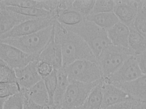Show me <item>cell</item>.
<instances>
[{"label":"cell","mask_w":146,"mask_h":109,"mask_svg":"<svg viewBox=\"0 0 146 109\" xmlns=\"http://www.w3.org/2000/svg\"><path fill=\"white\" fill-rule=\"evenodd\" d=\"M54 39L61 45L62 67L80 60L96 62V57L85 41L57 20L55 23Z\"/></svg>","instance_id":"cell-1"},{"label":"cell","mask_w":146,"mask_h":109,"mask_svg":"<svg viewBox=\"0 0 146 109\" xmlns=\"http://www.w3.org/2000/svg\"><path fill=\"white\" fill-rule=\"evenodd\" d=\"M62 24L67 29L77 34L85 41L96 59L104 48L112 44L107 30L86 19L74 26Z\"/></svg>","instance_id":"cell-2"},{"label":"cell","mask_w":146,"mask_h":109,"mask_svg":"<svg viewBox=\"0 0 146 109\" xmlns=\"http://www.w3.org/2000/svg\"><path fill=\"white\" fill-rule=\"evenodd\" d=\"M54 24L28 35L0 40V42L12 45L26 53L39 56L53 35Z\"/></svg>","instance_id":"cell-3"},{"label":"cell","mask_w":146,"mask_h":109,"mask_svg":"<svg viewBox=\"0 0 146 109\" xmlns=\"http://www.w3.org/2000/svg\"><path fill=\"white\" fill-rule=\"evenodd\" d=\"M134 55L129 47L125 48L109 45L102 50L97 58L96 62L104 78L115 73L130 56Z\"/></svg>","instance_id":"cell-4"},{"label":"cell","mask_w":146,"mask_h":109,"mask_svg":"<svg viewBox=\"0 0 146 109\" xmlns=\"http://www.w3.org/2000/svg\"><path fill=\"white\" fill-rule=\"evenodd\" d=\"M62 68L67 75L69 82L92 83L104 78L101 71L96 62L78 60Z\"/></svg>","instance_id":"cell-5"},{"label":"cell","mask_w":146,"mask_h":109,"mask_svg":"<svg viewBox=\"0 0 146 109\" xmlns=\"http://www.w3.org/2000/svg\"><path fill=\"white\" fill-rule=\"evenodd\" d=\"M102 79L89 83L69 82L60 109H71L83 105L93 88Z\"/></svg>","instance_id":"cell-6"},{"label":"cell","mask_w":146,"mask_h":109,"mask_svg":"<svg viewBox=\"0 0 146 109\" xmlns=\"http://www.w3.org/2000/svg\"><path fill=\"white\" fill-rule=\"evenodd\" d=\"M56 20L52 14L31 19L0 35V40L20 37L34 33L54 24Z\"/></svg>","instance_id":"cell-7"},{"label":"cell","mask_w":146,"mask_h":109,"mask_svg":"<svg viewBox=\"0 0 146 109\" xmlns=\"http://www.w3.org/2000/svg\"><path fill=\"white\" fill-rule=\"evenodd\" d=\"M142 75L135 56L132 55L113 74L104 78V81L118 87L133 80Z\"/></svg>","instance_id":"cell-8"},{"label":"cell","mask_w":146,"mask_h":109,"mask_svg":"<svg viewBox=\"0 0 146 109\" xmlns=\"http://www.w3.org/2000/svg\"><path fill=\"white\" fill-rule=\"evenodd\" d=\"M0 57L14 69L22 68L37 60L38 56L26 53L12 45L0 42Z\"/></svg>","instance_id":"cell-9"},{"label":"cell","mask_w":146,"mask_h":109,"mask_svg":"<svg viewBox=\"0 0 146 109\" xmlns=\"http://www.w3.org/2000/svg\"><path fill=\"white\" fill-rule=\"evenodd\" d=\"M113 12L119 21L129 27L133 26L137 16L139 0H114Z\"/></svg>","instance_id":"cell-10"},{"label":"cell","mask_w":146,"mask_h":109,"mask_svg":"<svg viewBox=\"0 0 146 109\" xmlns=\"http://www.w3.org/2000/svg\"><path fill=\"white\" fill-rule=\"evenodd\" d=\"M103 101L101 108H103L128 100H133L121 88L103 81Z\"/></svg>","instance_id":"cell-11"},{"label":"cell","mask_w":146,"mask_h":109,"mask_svg":"<svg viewBox=\"0 0 146 109\" xmlns=\"http://www.w3.org/2000/svg\"><path fill=\"white\" fill-rule=\"evenodd\" d=\"M37 60L22 68L15 69L21 89H28L42 79L37 70Z\"/></svg>","instance_id":"cell-12"},{"label":"cell","mask_w":146,"mask_h":109,"mask_svg":"<svg viewBox=\"0 0 146 109\" xmlns=\"http://www.w3.org/2000/svg\"><path fill=\"white\" fill-rule=\"evenodd\" d=\"M0 35L7 32L25 21L35 18L13 11L1 5H0Z\"/></svg>","instance_id":"cell-13"},{"label":"cell","mask_w":146,"mask_h":109,"mask_svg":"<svg viewBox=\"0 0 146 109\" xmlns=\"http://www.w3.org/2000/svg\"><path fill=\"white\" fill-rule=\"evenodd\" d=\"M117 87L128 94L135 100L146 101V75H142Z\"/></svg>","instance_id":"cell-14"},{"label":"cell","mask_w":146,"mask_h":109,"mask_svg":"<svg viewBox=\"0 0 146 109\" xmlns=\"http://www.w3.org/2000/svg\"><path fill=\"white\" fill-rule=\"evenodd\" d=\"M109 38L112 44L124 47H128L129 28L119 21L107 30Z\"/></svg>","instance_id":"cell-15"},{"label":"cell","mask_w":146,"mask_h":109,"mask_svg":"<svg viewBox=\"0 0 146 109\" xmlns=\"http://www.w3.org/2000/svg\"><path fill=\"white\" fill-rule=\"evenodd\" d=\"M29 98L35 103L44 107L49 103V98L44 81L42 79L28 89H23Z\"/></svg>","instance_id":"cell-16"},{"label":"cell","mask_w":146,"mask_h":109,"mask_svg":"<svg viewBox=\"0 0 146 109\" xmlns=\"http://www.w3.org/2000/svg\"><path fill=\"white\" fill-rule=\"evenodd\" d=\"M69 83L67 75L63 68L57 70V83L53 97L54 104L56 109H60Z\"/></svg>","instance_id":"cell-17"},{"label":"cell","mask_w":146,"mask_h":109,"mask_svg":"<svg viewBox=\"0 0 146 109\" xmlns=\"http://www.w3.org/2000/svg\"><path fill=\"white\" fill-rule=\"evenodd\" d=\"M86 19L106 30L112 28L119 21L113 12L90 14Z\"/></svg>","instance_id":"cell-18"},{"label":"cell","mask_w":146,"mask_h":109,"mask_svg":"<svg viewBox=\"0 0 146 109\" xmlns=\"http://www.w3.org/2000/svg\"><path fill=\"white\" fill-rule=\"evenodd\" d=\"M129 28L130 33L128 46L133 52L134 56H136L146 50V39L132 26Z\"/></svg>","instance_id":"cell-19"},{"label":"cell","mask_w":146,"mask_h":109,"mask_svg":"<svg viewBox=\"0 0 146 109\" xmlns=\"http://www.w3.org/2000/svg\"><path fill=\"white\" fill-rule=\"evenodd\" d=\"M104 79L92 89L84 104L86 109H100L103 101Z\"/></svg>","instance_id":"cell-20"},{"label":"cell","mask_w":146,"mask_h":109,"mask_svg":"<svg viewBox=\"0 0 146 109\" xmlns=\"http://www.w3.org/2000/svg\"><path fill=\"white\" fill-rule=\"evenodd\" d=\"M86 19L72 7L62 12L56 18L60 23L68 26L76 25Z\"/></svg>","instance_id":"cell-21"},{"label":"cell","mask_w":146,"mask_h":109,"mask_svg":"<svg viewBox=\"0 0 146 109\" xmlns=\"http://www.w3.org/2000/svg\"><path fill=\"white\" fill-rule=\"evenodd\" d=\"M0 109H23L25 96L21 90L19 93L7 98H0Z\"/></svg>","instance_id":"cell-22"},{"label":"cell","mask_w":146,"mask_h":109,"mask_svg":"<svg viewBox=\"0 0 146 109\" xmlns=\"http://www.w3.org/2000/svg\"><path fill=\"white\" fill-rule=\"evenodd\" d=\"M146 39V0H139L138 13L132 26Z\"/></svg>","instance_id":"cell-23"},{"label":"cell","mask_w":146,"mask_h":109,"mask_svg":"<svg viewBox=\"0 0 146 109\" xmlns=\"http://www.w3.org/2000/svg\"><path fill=\"white\" fill-rule=\"evenodd\" d=\"M0 5L5 7H16L41 9L45 10L46 0H0Z\"/></svg>","instance_id":"cell-24"},{"label":"cell","mask_w":146,"mask_h":109,"mask_svg":"<svg viewBox=\"0 0 146 109\" xmlns=\"http://www.w3.org/2000/svg\"><path fill=\"white\" fill-rule=\"evenodd\" d=\"M5 7L13 11L33 18L43 17L52 14L50 11L41 9L12 6Z\"/></svg>","instance_id":"cell-25"},{"label":"cell","mask_w":146,"mask_h":109,"mask_svg":"<svg viewBox=\"0 0 146 109\" xmlns=\"http://www.w3.org/2000/svg\"><path fill=\"white\" fill-rule=\"evenodd\" d=\"M0 62V83H18L15 70L2 60Z\"/></svg>","instance_id":"cell-26"},{"label":"cell","mask_w":146,"mask_h":109,"mask_svg":"<svg viewBox=\"0 0 146 109\" xmlns=\"http://www.w3.org/2000/svg\"><path fill=\"white\" fill-rule=\"evenodd\" d=\"M49 98V103L47 106L49 108H55L53 102V97L57 83V70H54L48 76L42 79Z\"/></svg>","instance_id":"cell-27"},{"label":"cell","mask_w":146,"mask_h":109,"mask_svg":"<svg viewBox=\"0 0 146 109\" xmlns=\"http://www.w3.org/2000/svg\"><path fill=\"white\" fill-rule=\"evenodd\" d=\"M96 0H74L73 9L80 13L85 19L91 13Z\"/></svg>","instance_id":"cell-28"},{"label":"cell","mask_w":146,"mask_h":109,"mask_svg":"<svg viewBox=\"0 0 146 109\" xmlns=\"http://www.w3.org/2000/svg\"><path fill=\"white\" fill-rule=\"evenodd\" d=\"M115 5L114 0H96L93 9L90 15L113 12Z\"/></svg>","instance_id":"cell-29"},{"label":"cell","mask_w":146,"mask_h":109,"mask_svg":"<svg viewBox=\"0 0 146 109\" xmlns=\"http://www.w3.org/2000/svg\"><path fill=\"white\" fill-rule=\"evenodd\" d=\"M21 91V88L18 83H0V98H7Z\"/></svg>","instance_id":"cell-30"},{"label":"cell","mask_w":146,"mask_h":109,"mask_svg":"<svg viewBox=\"0 0 146 109\" xmlns=\"http://www.w3.org/2000/svg\"><path fill=\"white\" fill-rule=\"evenodd\" d=\"M37 72L42 79L50 75L54 70L52 65L46 62L37 60Z\"/></svg>","instance_id":"cell-31"},{"label":"cell","mask_w":146,"mask_h":109,"mask_svg":"<svg viewBox=\"0 0 146 109\" xmlns=\"http://www.w3.org/2000/svg\"><path fill=\"white\" fill-rule=\"evenodd\" d=\"M134 100H128L100 109H132Z\"/></svg>","instance_id":"cell-32"},{"label":"cell","mask_w":146,"mask_h":109,"mask_svg":"<svg viewBox=\"0 0 146 109\" xmlns=\"http://www.w3.org/2000/svg\"><path fill=\"white\" fill-rule=\"evenodd\" d=\"M135 56L142 74L146 75V50Z\"/></svg>","instance_id":"cell-33"},{"label":"cell","mask_w":146,"mask_h":109,"mask_svg":"<svg viewBox=\"0 0 146 109\" xmlns=\"http://www.w3.org/2000/svg\"><path fill=\"white\" fill-rule=\"evenodd\" d=\"M23 92L25 96V102L23 109H46L44 106L39 105L33 101L28 97L24 90Z\"/></svg>","instance_id":"cell-34"},{"label":"cell","mask_w":146,"mask_h":109,"mask_svg":"<svg viewBox=\"0 0 146 109\" xmlns=\"http://www.w3.org/2000/svg\"><path fill=\"white\" fill-rule=\"evenodd\" d=\"M132 109H146V101L135 100Z\"/></svg>","instance_id":"cell-35"},{"label":"cell","mask_w":146,"mask_h":109,"mask_svg":"<svg viewBox=\"0 0 146 109\" xmlns=\"http://www.w3.org/2000/svg\"><path fill=\"white\" fill-rule=\"evenodd\" d=\"M71 109H86L84 104L80 106Z\"/></svg>","instance_id":"cell-36"}]
</instances>
